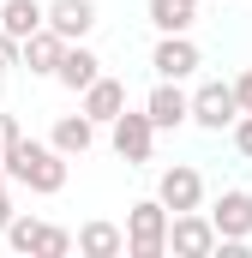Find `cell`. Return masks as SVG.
I'll list each match as a JSON object with an SVG mask.
<instances>
[{
    "label": "cell",
    "instance_id": "cell-1",
    "mask_svg": "<svg viewBox=\"0 0 252 258\" xmlns=\"http://www.w3.org/2000/svg\"><path fill=\"white\" fill-rule=\"evenodd\" d=\"M0 168H6V180H18V186H30V192H42V198H54L66 186V156L54 150V144L24 138V132L0 150Z\"/></svg>",
    "mask_w": 252,
    "mask_h": 258
},
{
    "label": "cell",
    "instance_id": "cell-2",
    "mask_svg": "<svg viewBox=\"0 0 252 258\" xmlns=\"http://www.w3.org/2000/svg\"><path fill=\"white\" fill-rule=\"evenodd\" d=\"M126 252L132 258H162L168 252V210H162V198H138L132 210H126Z\"/></svg>",
    "mask_w": 252,
    "mask_h": 258
},
{
    "label": "cell",
    "instance_id": "cell-3",
    "mask_svg": "<svg viewBox=\"0 0 252 258\" xmlns=\"http://www.w3.org/2000/svg\"><path fill=\"white\" fill-rule=\"evenodd\" d=\"M234 114H240V102H234V84H222V78H210V84H198L186 96V120L204 132H228L234 126Z\"/></svg>",
    "mask_w": 252,
    "mask_h": 258
},
{
    "label": "cell",
    "instance_id": "cell-4",
    "mask_svg": "<svg viewBox=\"0 0 252 258\" xmlns=\"http://www.w3.org/2000/svg\"><path fill=\"white\" fill-rule=\"evenodd\" d=\"M108 138H114V156H120L126 168H144L150 162V150H156V126H150V114L138 108H120L114 120H108Z\"/></svg>",
    "mask_w": 252,
    "mask_h": 258
},
{
    "label": "cell",
    "instance_id": "cell-5",
    "mask_svg": "<svg viewBox=\"0 0 252 258\" xmlns=\"http://www.w3.org/2000/svg\"><path fill=\"white\" fill-rule=\"evenodd\" d=\"M168 252H180V258H210L216 252V228H210L204 210H174L168 216Z\"/></svg>",
    "mask_w": 252,
    "mask_h": 258
},
{
    "label": "cell",
    "instance_id": "cell-6",
    "mask_svg": "<svg viewBox=\"0 0 252 258\" xmlns=\"http://www.w3.org/2000/svg\"><path fill=\"white\" fill-rule=\"evenodd\" d=\"M204 216H210L216 240H234V246H246V240H252V210H246V192L222 186V192H216V204H210Z\"/></svg>",
    "mask_w": 252,
    "mask_h": 258
},
{
    "label": "cell",
    "instance_id": "cell-7",
    "mask_svg": "<svg viewBox=\"0 0 252 258\" xmlns=\"http://www.w3.org/2000/svg\"><path fill=\"white\" fill-rule=\"evenodd\" d=\"M156 198H162L168 216H174V210H198V204H204V174H198L192 162H174V168H162Z\"/></svg>",
    "mask_w": 252,
    "mask_h": 258
},
{
    "label": "cell",
    "instance_id": "cell-8",
    "mask_svg": "<svg viewBox=\"0 0 252 258\" xmlns=\"http://www.w3.org/2000/svg\"><path fill=\"white\" fill-rule=\"evenodd\" d=\"M42 24L60 36V42H84L96 30V0H48L42 6Z\"/></svg>",
    "mask_w": 252,
    "mask_h": 258
},
{
    "label": "cell",
    "instance_id": "cell-9",
    "mask_svg": "<svg viewBox=\"0 0 252 258\" xmlns=\"http://www.w3.org/2000/svg\"><path fill=\"white\" fill-rule=\"evenodd\" d=\"M150 66H156V78H192L204 66V54H198V42H192L186 30H174V36H162L150 48Z\"/></svg>",
    "mask_w": 252,
    "mask_h": 258
},
{
    "label": "cell",
    "instance_id": "cell-10",
    "mask_svg": "<svg viewBox=\"0 0 252 258\" xmlns=\"http://www.w3.org/2000/svg\"><path fill=\"white\" fill-rule=\"evenodd\" d=\"M144 114H150V126H156V132L186 126V90H180V78H156V90L144 96Z\"/></svg>",
    "mask_w": 252,
    "mask_h": 258
},
{
    "label": "cell",
    "instance_id": "cell-11",
    "mask_svg": "<svg viewBox=\"0 0 252 258\" xmlns=\"http://www.w3.org/2000/svg\"><path fill=\"white\" fill-rule=\"evenodd\" d=\"M78 96H84L78 108H84V114H90L96 126H108V120H114V114L126 108V84H120V78H108V72H96V78H90V84H84Z\"/></svg>",
    "mask_w": 252,
    "mask_h": 258
},
{
    "label": "cell",
    "instance_id": "cell-12",
    "mask_svg": "<svg viewBox=\"0 0 252 258\" xmlns=\"http://www.w3.org/2000/svg\"><path fill=\"white\" fill-rule=\"evenodd\" d=\"M60 54H66V42L48 30V24H42V30H30V36L18 42V66H24V72H36V78H54Z\"/></svg>",
    "mask_w": 252,
    "mask_h": 258
},
{
    "label": "cell",
    "instance_id": "cell-13",
    "mask_svg": "<svg viewBox=\"0 0 252 258\" xmlns=\"http://www.w3.org/2000/svg\"><path fill=\"white\" fill-rule=\"evenodd\" d=\"M48 144L72 162V156H84V150L96 144V120H90L84 108H78V114H60V120H54V132H48Z\"/></svg>",
    "mask_w": 252,
    "mask_h": 258
},
{
    "label": "cell",
    "instance_id": "cell-14",
    "mask_svg": "<svg viewBox=\"0 0 252 258\" xmlns=\"http://www.w3.org/2000/svg\"><path fill=\"white\" fill-rule=\"evenodd\" d=\"M96 72H102V60H96V54H90L84 42H66V54H60V66H54V78H60L72 96H78V90H84V84H90Z\"/></svg>",
    "mask_w": 252,
    "mask_h": 258
},
{
    "label": "cell",
    "instance_id": "cell-15",
    "mask_svg": "<svg viewBox=\"0 0 252 258\" xmlns=\"http://www.w3.org/2000/svg\"><path fill=\"white\" fill-rule=\"evenodd\" d=\"M78 252L84 258H120L126 234L114 228V222H84V228H78Z\"/></svg>",
    "mask_w": 252,
    "mask_h": 258
},
{
    "label": "cell",
    "instance_id": "cell-16",
    "mask_svg": "<svg viewBox=\"0 0 252 258\" xmlns=\"http://www.w3.org/2000/svg\"><path fill=\"white\" fill-rule=\"evenodd\" d=\"M0 30L6 36H30V30H42V0H0Z\"/></svg>",
    "mask_w": 252,
    "mask_h": 258
},
{
    "label": "cell",
    "instance_id": "cell-17",
    "mask_svg": "<svg viewBox=\"0 0 252 258\" xmlns=\"http://www.w3.org/2000/svg\"><path fill=\"white\" fill-rule=\"evenodd\" d=\"M192 12H198L192 0H150V12H144V18H150L162 36H174V30H192Z\"/></svg>",
    "mask_w": 252,
    "mask_h": 258
},
{
    "label": "cell",
    "instance_id": "cell-18",
    "mask_svg": "<svg viewBox=\"0 0 252 258\" xmlns=\"http://www.w3.org/2000/svg\"><path fill=\"white\" fill-rule=\"evenodd\" d=\"M36 240H42V222L12 210V222H6V246H12V252H36Z\"/></svg>",
    "mask_w": 252,
    "mask_h": 258
},
{
    "label": "cell",
    "instance_id": "cell-19",
    "mask_svg": "<svg viewBox=\"0 0 252 258\" xmlns=\"http://www.w3.org/2000/svg\"><path fill=\"white\" fill-rule=\"evenodd\" d=\"M72 252V234L54 228V222H42V240H36V258H66Z\"/></svg>",
    "mask_w": 252,
    "mask_h": 258
},
{
    "label": "cell",
    "instance_id": "cell-20",
    "mask_svg": "<svg viewBox=\"0 0 252 258\" xmlns=\"http://www.w3.org/2000/svg\"><path fill=\"white\" fill-rule=\"evenodd\" d=\"M228 132H234V150L252 162V114H234V126H228Z\"/></svg>",
    "mask_w": 252,
    "mask_h": 258
},
{
    "label": "cell",
    "instance_id": "cell-21",
    "mask_svg": "<svg viewBox=\"0 0 252 258\" xmlns=\"http://www.w3.org/2000/svg\"><path fill=\"white\" fill-rule=\"evenodd\" d=\"M12 66H18V36H6V30H0V78H6Z\"/></svg>",
    "mask_w": 252,
    "mask_h": 258
},
{
    "label": "cell",
    "instance_id": "cell-22",
    "mask_svg": "<svg viewBox=\"0 0 252 258\" xmlns=\"http://www.w3.org/2000/svg\"><path fill=\"white\" fill-rule=\"evenodd\" d=\"M234 102H240V114H252V72L234 78Z\"/></svg>",
    "mask_w": 252,
    "mask_h": 258
},
{
    "label": "cell",
    "instance_id": "cell-23",
    "mask_svg": "<svg viewBox=\"0 0 252 258\" xmlns=\"http://www.w3.org/2000/svg\"><path fill=\"white\" fill-rule=\"evenodd\" d=\"M12 138H18V120H12V114H0V150H6Z\"/></svg>",
    "mask_w": 252,
    "mask_h": 258
},
{
    "label": "cell",
    "instance_id": "cell-24",
    "mask_svg": "<svg viewBox=\"0 0 252 258\" xmlns=\"http://www.w3.org/2000/svg\"><path fill=\"white\" fill-rule=\"evenodd\" d=\"M6 222H12V198H6V186H0V234H6Z\"/></svg>",
    "mask_w": 252,
    "mask_h": 258
},
{
    "label": "cell",
    "instance_id": "cell-25",
    "mask_svg": "<svg viewBox=\"0 0 252 258\" xmlns=\"http://www.w3.org/2000/svg\"><path fill=\"white\" fill-rule=\"evenodd\" d=\"M246 210H252V192H246Z\"/></svg>",
    "mask_w": 252,
    "mask_h": 258
},
{
    "label": "cell",
    "instance_id": "cell-26",
    "mask_svg": "<svg viewBox=\"0 0 252 258\" xmlns=\"http://www.w3.org/2000/svg\"><path fill=\"white\" fill-rule=\"evenodd\" d=\"M192 6H198V0H192Z\"/></svg>",
    "mask_w": 252,
    "mask_h": 258
}]
</instances>
